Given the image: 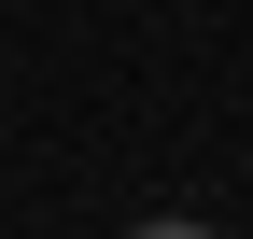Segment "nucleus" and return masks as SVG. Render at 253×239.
<instances>
[{
	"label": "nucleus",
	"mask_w": 253,
	"mask_h": 239,
	"mask_svg": "<svg viewBox=\"0 0 253 239\" xmlns=\"http://www.w3.org/2000/svg\"><path fill=\"white\" fill-rule=\"evenodd\" d=\"M141 239H211V225H141Z\"/></svg>",
	"instance_id": "f257e3e1"
}]
</instances>
